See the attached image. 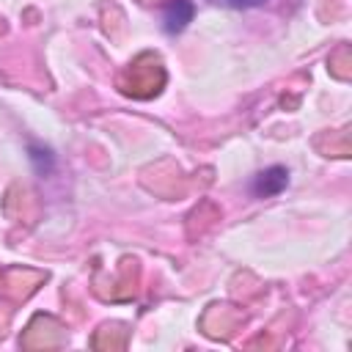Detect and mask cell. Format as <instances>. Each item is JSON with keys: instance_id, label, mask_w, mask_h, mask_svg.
I'll use <instances>...</instances> for the list:
<instances>
[{"instance_id": "3", "label": "cell", "mask_w": 352, "mask_h": 352, "mask_svg": "<svg viewBox=\"0 0 352 352\" xmlns=\"http://www.w3.org/2000/svg\"><path fill=\"white\" fill-rule=\"evenodd\" d=\"M30 162L36 165V170L44 176L52 170V154L50 148H41V146H30Z\"/></svg>"}, {"instance_id": "2", "label": "cell", "mask_w": 352, "mask_h": 352, "mask_svg": "<svg viewBox=\"0 0 352 352\" xmlns=\"http://www.w3.org/2000/svg\"><path fill=\"white\" fill-rule=\"evenodd\" d=\"M192 3L190 0H170L162 11V28L165 33H182L187 22H192Z\"/></svg>"}, {"instance_id": "4", "label": "cell", "mask_w": 352, "mask_h": 352, "mask_svg": "<svg viewBox=\"0 0 352 352\" xmlns=\"http://www.w3.org/2000/svg\"><path fill=\"white\" fill-rule=\"evenodd\" d=\"M228 8H253V6H261L264 0H223Z\"/></svg>"}, {"instance_id": "1", "label": "cell", "mask_w": 352, "mask_h": 352, "mask_svg": "<svg viewBox=\"0 0 352 352\" xmlns=\"http://www.w3.org/2000/svg\"><path fill=\"white\" fill-rule=\"evenodd\" d=\"M289 184V170L283 165H272V168H264L253 176L250 182V192L256 198H270V195H278L283 192Z\"/></svg>"}]
</instances>
